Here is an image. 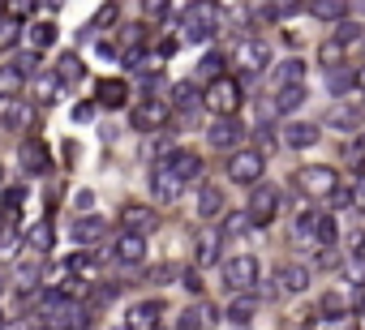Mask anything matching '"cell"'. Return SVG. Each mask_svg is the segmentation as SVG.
I'll list each match as a JSON object with an SVG mask.
<instances>
[{"instance_id":"cell-1","label":"cell","mask_w":365,"mask_h":330,"mask_svg":"<svg viewBox=\"0 0 365 330\" xmlns=\"http://www.w3.org/2000/svg\"><path fill=\"white\" fill-rule=\"evenodd\" d=\"M220 5L215 0H189L185 13H181V39L185 43H211L220 30Z\"/></svg>"},{"instance_id":"cell-2","label":"cell","mask_w":365,"mask_h":330,"mask_svg":"<svg viewBox=\"0 0 365 330\" xmlns=\"http://www.w3.org/2000/svg\"><path fill=\"white\" fill-rule=\"evenodd\" d=\"M297 189L309 202H331V193L340 189V176H335V168H327V163H305L297 172Z\"/></svg>"},{"instance_id":"cell-3","label":"cell","mask_w":365,"mask_h":330,"mask_svg":"<svg viewBox=\"0 0 365 330\" xmlns=\"http://www.w3.org/2000/svg\"><path fill=\"white\" fill-rule=\"evenodd\" d=\"M202 107H206V112H215V116H237V107H241V86H237V78L206 82V86H202Z\"/></svg>"},{"instance_id":"cell-4","label":"cell","mask_w":365,"mask_h":330,"mask_svg":"<svg viewBox=\"0 0 365 330\" xmlns=\"http://www.w3.org/2000/svg\"><path fill=\"white\" fill-rule=\"evenodd\" d=\"M263 172H267L263 150H232V154H228V181H237V185L253 189L258 181H263Z\"/></svg>"},{"instance_id":"cell-5","label":"cell","mask_w":365,"mask_h":330,"mask_svg":"<svg viewBox=\"0 0 365 330\" xmlns=\"http://www.w3.org/2000/svg\"><path fill=\"white\" fill-rule=\"evenodd\" d=\"M249 219H253V228H267V224H275V214H280V189L275 185H267V181H258L253 189H249Z\"/></svg>"},{"instance_id":"cell-6","label":"cell","mask_w":365,"mask_h":330,"mask_svg":"<svg viewBox=\"0 0 365 330\" xmlns=\"http://www.w3.org/2000/svg\"><path fill=\"white\" fill-rule=\"evenodd\" d=\"M220 270H224V288L228 292H249L258 283V257H249V253H237V257L220 262Z\"/></svg>"},{"instance_id":"cell-7","label":"cell","mask_w":365,"mask_h":330,"mask_svg":"<svg viewBox=\"0 0 365 330\" xmlns=\"http://www.w3.org/2000/svg\"><path fill=\"white\" fill-rule=\"evenodd\" d=\"M150 193H155V202H181V193H185V181L164 159H155V168H150Z\"/></svg>"},{"instance_id":"cell-8","label":"cell","mask_w":365,"mask_h":330,"mask_svg":"<svg viewBox=\"0 0 365 330\" xmlns=\"http://www.w3.org/2000/svg\"><path fill=\"white\" fill-rule=\"evenodd\" d=\"M18 168H22L26 176H47V172H52V150H47V142H39V138L22 142V146H18Z\"/></svg>"},{"instance_id":"cell-9","label":"cell","mask_w":365,"mask_h":330,"mask_svg":"<svg viewBox=\"0 0 365 330\" xmlns=\"http://www.w3.org/2000/svg\"><path fill=\"white\" fill-rule=\"evenodd\" d=\"M241 138H245V129H241V121L237 116H215V125L206 129V146H215V150H241Z\"/></svg>"},{"instance_id":"cell-10","label":"cell","mask_w":365,"mask_h":330,"mask_svg":"<svg viewBox=\"0 0 365 330\" xmlns=\"http://www.w3.org/2000/svg\"><path fill=\"white\" fill-rule=\"evenodd\" d=\"M172 116H168V107L160 103V99H142L133 112H129V125L138 129V133H155V129H164Z\"/></svg>"},{"instance_id":"cell-11","label":"cell","mask_w":365,"mask_h":330,"mask_svg":"<svg viewBox=\"0 0 365 330\" xmlns=\"http://www.w3.org/2000/svg\"><path fill=\"white\" fill-rule=\"evenodd\" d=\"M305 288H309V266H305V262H288V266L275 270L271 296H301Z\"/></svg>"},{"instance_id":"cell-12","label":"cell","mask_w":365,"mask_h":330,"mask_svg":"<svg viewBox=\"0 0 365 330\" xmlns=\"http://www.w3.org/2000/svg\"><path fill=\"white\" fill-rule=\"evenodd\" d=\"M237 65H241L245 78H258V73L271 65V47H267L263 39H245V43L237 47Z\"/></svg>"},{"instance_id":"cell-13","label":"cell","mask_w":365,"mask_h":330,"mask_svg":"<svg viewBox=\"0 0 365 330\" xmlns=\"http://www.w3.org/2000/svg\"><path fill=\"white\" fill-rule=\"evenodd\" d=\"M220 249H224V228H202V232L193 236V262H198V266H215V262H224Z\"/></svg>"},{"instance_id":"cell-14","label":"cell","mask_w":365,"mask_h":330,"mask_svg":"<svg viewBox=\"0 0 365 330\" xmlns=\"http://www.w3.org/2000/svg\"><path fill=\"white\" fill-rule=\"evenodd\" d=\"M112 257H116L121 266H142V262H146V236L121 232V236L112 240Z\"/></svg>"},{"instance_id":"cell-15","label":"cell","mask_w":365,"mask_h":330,"mask_svg":"<svg viewBox=\"0 0 365 330\" xmlns=\"http://www.w3.org/2000/svg\"><path fill=\"white\" fill-rule=\"evenodd\" d=\"M95 103H99V107H108V112H121V107L129 103V82H121V78H99V86H95Z\"/></svg>"},{"instance_id":"cell-16","label":"cell","mask_w":365,"mask_h":330,"mask_svg":"<svg viewBox=\"0 0 365 330\" xmlns=\"http://www.w3.org/2000/svg\"><path fill=\"white\" fill-rule=\"evenodd\" d=\"M160 317H164V300H138L125 322L133 330H160Z\"/></svg>"},{"instance_id":"cell-17","label":"cell","mask_w":365,"mask_h":330,"mask_svg":"<svg viewBox=\"0 0 365 330\" xmlns=\"http://www.w3.org/2000/svg\"><path fill=\"white\" fill-rule=\"evenodd\" d=\"M121 224H125V232L150 236L155 228H160V214H155L150 206H125V214H121Z\"/></svg>"},{"instance_id":"cell-18","label":"cell","mask_w":365,"mask_h":330,"mask_svg":"<svg viewBox=\"0 0 365 330\" xmlns=\"http://www.w3.org/2000/svg\"><path fill=\"white\" fill-rule=\"evenodd\" d=\"M103 232H108V219H103V214H78L73 228H69V236H73L78 245H95Z\"/></svg>"},{"instance_id":"cell-19","label":"cell","mask_w":365,"mask_h":330,"mask_svg":"<svg viewBox=\"0 0 365 330\" xmlns=\"http://www.w3.org/2000/svg\"><path fill=\"white\" fill-rule=\"evenodd\" d=\"M318 125H309V121H288L284 125V146L292 150H309V146H318Z\"/></svg>"},{"instance_id":"cell-20","label":"cell","mask_w":365,"mask_h":330,"mask_svg":"<svg viewBox=\"0 0 365 330\" xmlns=\"http://www.w3.org/2000/svg\"><path fill=\"white\" fill-rule=\"evenodd\" d=\"M305 330H361V313H348V309H340V313H318V317L305 322Z\"/></svg>"},{"instance_id":"cell-21","label":"cell","mask_w":365,"mask_h":330,"mask_svg":"<svg viewBox=\"0 0 365 330\" xmlns=\"http://www.w3.org/2000/svg\"><path fill=\"white\" fill-rule=\"evenodd\" d=\"M198 214L206 219V224H215L220 214H228V210H224V189H220V185L206 181V185L198 189Z\"/></svg>"},{"instance_id":"cell-22","label":"cell","mask_w":365,"mask_h":330,"mask_svg":"<svg viewBox=\"0 0 365 330\" xmlns=\"http://www.w3.org/2000/svg\"><path fill=\"white\" fill-rule=\"evenodd\" d=\"M30 253H52L56 249V228H52V219H39V224L26 232V240H22Z\"/></svg>"},{"instance_id":"cell-23","label":"cell","mask_w":365,"mask_h":330,"mask_svg":"<svg viewBox=\"0 0 365 330\" xmlns=\"http://www.w3.org/2000/svg\"><path fill=\"white\" fill-rule=\"evenodd\" d=\"M224 317H228L232 326H249V322L258 317V300H253L249 292H237V300H228V309H224Z\"/></svg>"},{"instance_id":"cell-24","label":"cell","mask_w":365,"mask_h":330,"mask_svg":"<svg viewBox=\"0 0 365 330\" xmlns=\"http://www.w3.org/2000/svg\"><path fill=\"white\" fill-rule=\"evenodd\" d=\"M301 103H305V82H292V86H275V116H292Z\"/></svg>"},{"instance_id":"cell-25","label":"cell","mask_w":365,"mask_h":330,"mask_svg":"<svg viewBox=\"0 0 365 330\" xmlns=\"http://www.w3.org/2000/svg\"><path fill=\"white\" fill-rule=\"evenodd\" d=\"M206 326H215V309L211 305H193V309L176 313V330H206Z\"/></svg>"},{"instance_id":"cell-26","label":"cell","mask_w":365,"mask_h":330,"mask_svg":"<svg viewBox=\"0 0 365 330\" xmlns=\"http://www.w3.org/2000/svg\"><path fill=\"white\" fill-rule=\"evenodd\" d=\"M61 90H65V82H61L56 73H39V78H35V103H39V107L56 103V99H61Z\"/></svg>"},{"instance_id":"cell-27","label":"cell","mask_w":365,"mask_h":330,"mask_svg":"<svg viewBox=\"0 0 365 330\" xmlns=\"http://www.w3.org/2000/svg\"><path fill=\"white\" fill-rule=\"evenodd\" d=\"M56 78H61L65 86H78V82L86 78V65H82V56H78V51H65V56L56 61Z\"/></svg>"},{"instance_id":"cell-28","label":"cell","mask_w":365,"mask_h":330,"mask_svg":"<svg viewBox=\"0 0 365 330\" xmlns=\"http://www.w3.org/2000/svg\"><path fill=\"white\" fill-rule=\"evenodd\" d=\"M56 35H61V30H56V22H35V26L26 30V43H30L35 51H47L52 43H56Z\"/></svg>"},{"instance_id":"cell-29","label":"cell","mask_w":365,"mask_h":330,"mask_svg":"<svg viewBox=\"0 0 365 330\" xmlns=\"http://www.w3.org/2000/svg\"><path fill=\"white\" fill-rule=\"evenodd\" d=\"M172 103H176V112H181V116H189V121H193V107L202 103V90H198V86H189V82H181V86L172 90Z\"/></svg>"},{"instance_id":"cell-30","label":"cell","mask_w":365,"mask_h":330,"mask_svg":"<svg viewBox=\"0 0 365 330\" xmlns=\"http://www.w3.org/2000/svg\"><path fill=\"white\" fill-rule=\"evenodd\" d=\"M292 82H305V61L301 56H288L275 65V86H292Z\"/></svg>"},{"instance_id":"cell-31","label":"cell","mask_w":365,"mask_h":330,"mask_svg":"<svg viewBox=\"0 0 365 330\" xmlns=\"http://www.w3.org/2000/svg\"><path fill=\"white\" fill-rule=\"evenodd\" d=\"M18 39H26V30H22V18H0V51H9V47H18Z\"/></svg>"},{"instance_id":"cell-32","label":"cell","mask_w":365,"mask_h":330,"mask_svg":"<svg viewBox=\"0 0 365 330\" xmlns=\"http://www.w3.org/2000/svg\"><path fill=\"white\" fill-rule=\"evenodd\" d=\"M352 86H357V73H352V69H344V65L327 69V90H331V94H348Z\"/></svg>"},{"instance_id":"cell-33","label":"cell","mask_w":365,"mask_h":330,"mask_svg":"<svg viewBox=\"0 0 365 330\" xmlns=\"http://www.w3.org/2000/svg\"><path fill=\"white\" fill-rule=\"evenodd\" d=\"M65 266H69V274H78V283H82V279H95V274H99V262H95V253H73Z\"/></svg>"},{"instance_id":"cell-34","label":"cell","mask_w":365,"mask_h":330,"mask_svg":"<svg viewBox=\"0 0 365 330\" xmlns=\"http://www.w3.org/2000/svg\"><path fill=\"white\" fill-rule=\"evenodd\" d=\"M314 18H323V22H344V18H348V0H314Z\"/></svg>"},{"instance_id":"cell-35","label":"cell","mask_w":365,"mask_h":330,"mask_svg":"<svg viewBox=\"0 0 365 330\" xmlns=\"http://www.w3.org/2000/svg\"><path fill=\"white\" fill-rule=\"evenodd\" d=\"M335 240H340V228H335V214H323V224H318V232H314V245L327 253V249H335Z\"/></svg>"},{"instance_id":"cell-36","label":"cell","mask_w":365,"mask_h":330,"mask_svg":"<svg viewBox=\"0 0 365 330\" xmlns=\"http://www.w3.org/2000/svg\"><path fill=\"white\" fill-rule=\"evenodd\" d=\"M22 82H26V78H22L13 65H5V69H0V99H18Z\"/></svg>"},{"instance_id":"cell-37","label":"cell","mask_w":365,"mask_h":330,"mask_svg":"<svg viewBox=\"0 0 365 330\" xmlns=\"http://www.w3.org/2000/svg\"><path fill=\"white\" fill-rule=\"evenodd\" d=\"M327 125H331V129H344V133H348V129H357V125H361V116L352 112V107H344V103H340V107H331Z\"/></svg>"},{"instance_id":"cell-38","label":"cell","mask_w":365,"mask_h":330,"mask_svg":"<svg viewBox=\"0 0 365 330\" xmlns=\"http://www.w3.org/2000/svg\"><path fill=\"white\" fill-rule=\"evenodd\" d=\"M318 224H323V210H301V214H297V236H305V240H314Z\"/></svg>"},{"instance_id":"cell-39","label":"cell","mask_w":365,"mask_h":330,"mask_svg":"<svg viewBox=\"0 0 365 330\" xmlns=\"http://www.w3.org/2000/svg\"><path fill=\"white\" fill-rule=\"evenodd\" d=\"M249 228H253L249 210H241V214H224V236H245Z\"/></svg>"},{"instance_id":"cell-40","label":"cell","mask_w":365,"mask_h":330,"mask_svg":"<svg viewBox=\"0 0 365 330\" xmlns=\"http://www.w3.org/2000/svg\"><path fill=\"white\" fill-rule=\"evenodd\" d=\"M35 283H39V266H18V274H13V288H18L22 296H30V292H35Z\"/></svg>"},{"instance_id":"cell-41","label":"cell","mask_w":365,"mask_h":330,"mask_svg":"<svg viewBox=\"0 0 365 330\" xmlns=\"http://www.w3.org/2000/svg\"><path fill=\"white\" fill-rule=\"evenodd\" d=\"M198 78H206V82L224 78V56H220V51H211V56H202V65H198Z\"/></svg>"},{"instance_id":"cell-42","label":"cell","mask_w":365,"mask_h":330,"mask_svg":"<svg viewBox=\"0 0 365 330\" xmlns=\"http://www.w3.org/2000/svg\"><path fill=\"white\" fill-rule=\"evenodd\" d=\"M142 13L155 18V22H164V18L172 13V0H142Z\"/></svg>"},{"instance_id":"cell-43","label":"cell","mask_w":365,"mask_h":330,"mask_svg":"<svg viewBox=\"0 0 365 330\" xmlns=\"http://www.w3.org/2000/svg\"><path fill=\"white\" fill-rule=\"evenodd\" d=\"M318 61H323V69H335V65H344V43H327V47L318 51Z\"/></svg>"},{"instance_id":"cell-44","label":"cell","mask_w":365,"mask_h":330,"mask_svg":"<svg viewBox=\"0 0 365 330\" xmlns=\"http://www.w3.org/2000/svg\"><path fill=\"white\" fill-rule=\"evenodd\" d=\"M348 279H352L357 288L365 283V249H357V253L348 257Z\"/></svg>"},{"instance_id":"cell-45","label":"cell","mask_w":365,"mask_h":330,"mask_svg":"<svg viewBox=\"0 0 365 330\" xmlns=\"http://www.w3.org/2000/svg\"><path fill=\"white\" fill-rule=\"evenodd\" d=\"M22 202H26V185H9V189H5V214L22 210Z\"/></svg>"},{"instance_id":"cell-46","label":"cell","mask_w":365,"mask_h":330,"mask_svg":"<svg viewBox=\"0 0 365 330\" xmlns=\"http://www.w3.org/2000/svg\"><path fill=\"white\" fill-rule=\"evenodd\" d=\"M13 69H18L22 78H26V73H35V69H39V51L30 47V51H22V56H13Z\"/></svg>"},{"instance_id":"cell-47","label":"cell","mask_w":365,"mask_h":330,"mask_svg":"<svg viewBox=\"0 0 365 330\" xmlns=\"http://www.w3.org/2000/svg\"><path fill=\"white\" fill-rule=\"evenodd\" d=\"M357 35H361V26H357V22H348V18H344V22H335V43H352Z\"/></svg>"},{"instance_id":"cell-48","label":"cell","mask_w":365,"mask_h":330,"mask_svg":"<svg viewBox=\"0 0 365 330\" xmlns=\"http://www.w3.org/2000/svg\"><path fill=\"white\" fill-rule=\"evenodd\" d=\"M35 5H39V0H5V13H9V18H26Z\"/></svg>"},{"instance_id":"cell-49","label":"cell","mask_w":365,"mask_h":330,"mask_svg":"<svg viewBox=\"0 0 365 330\" xmlns=\"http://www.w3.org/2000/svg\"><path fill=\"white\" fill-rule=\"evenodd\" d=\"M142 90L146 94H160L164 90V73H142Z\"/></svg>"},{"instance_id":"cell-50","label":"cell","mask_w":365,"mask_h":330,"mask_svg":"<svg viewBox=\"0 0 365 330\" xmlns=\"http://www.w3.org/2000/svg\"><path fill=\"white\" fill-rule=\"evenodd\" d=\"M116 22V5H99V13H95V26H112Z\"/></svg>"},{"instance_id":"cell-51","label":"cell","mask_w":365,"mask_h":330,"mask_svg":"<svg viewBox=\"0 0 365 330\" xmlns=\"http://www.w3.org/2000/svg\"><path fill=\"white\" fill-rule=\"evenodd\" d=\"M352 202H357V210L365 214V176H361L357 185H352Z\"/></svg>"},{"instance_id":"cell-52","label":"cell","mask_w":365,"mask_h":330,"mask_svg":"<svg viewBox=\"0 0 365 330\" xmlns=\"http://www.w3.org/2000/svg\"><path fill=\"white\" fill-rule=\"evenodd\" d=\"M90 116H95V103H78V107H73V121H78V125L90 121Z\"/></svg>"},{"instance_id":"cell-53","label":"cell","mask_w":365,"mask_h":330,"mask_svg":"<svg viewBox=\"0 0 365 330\" xmlns=\"http://www.w3.org/2000/svg\"><path fill=\"white\" fill-rule=\"evenodd\" d=\"M357 313H361V322H365V288H357Z\"/></svg>"},{"instance_id":"cell-54","label":"cell","mask_w":365,"mask_h":330,"mask_svg":"<svg viewBox=\"0 0 365 330\" xmlns=\"http://www.w3.org/2000/svg\"><path fill=\"white\" fill-rule=\"evenodd\" d=\"M357 86H361V90H365V65H361V73H357Z\"/></svg>"},{"instance_id":"cell-55","label":"cell","mask_w":365,"mask_h":330,"mask_svg":"<svg viewBox=\"0 0 365 330\" xmlns=\"http://www.w3.org/2000/svg\"><path fill=\"white\" fill-rule=\"evenodd\" d=\"M112 330H133V326H129V322H121V326H112Z\"/></svg>"},{"instance_id":"cell-56","label":"cell","mask_w":365,"mask_h":330,"mask_svg":"<svg viewBox=\"0 0 365 330\" xmlns=\"http://www.w3.org/2000/svg\"><path fill=\"white\" fill-rule=\"evenodd\" d=\"M0 292H5V274H0Z\"/></svg>"},{"instance_id":"cell-57","label":"cell","mask_w":365,"mask_h":330,"mask_svg":"<svg viewBox=\"0 0 365 330\" xmlns=\"http://www.w3.org/2000/svg\"><path fill=\"white\" fill-rule=\"evenodd\" d=\"M0 326H5V313H0Z\"/></svg>"},{"instance_id":"cell-58","label":"cell","mask_w":365,"mask_h":330,"mask_svg":"<svg viewBox=\"0 0 365 330\" xmlns=\"http://www.w3.org/2000/svg\"><path fill=\"white\" fill-rule=\"evenodd\" d=\"M0 125H5V121H0Z\"/></svg>"}]
</instances>
